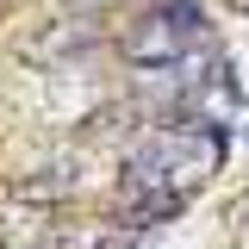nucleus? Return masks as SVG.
I'll use <instances>...</instances> for the list:
<instances>
[{
	"label": "nucleus",
	"mask_w": 249,
	"mask_h": 249,
	"mask_svg": "<svg viewBox=\"0 0 249 249\" xmlns=\"http://www.w3.org/2000/svg\"><path fill=\"white\" fill-rule=\"evenodd\" d=\"M199 50H206V25H199V13H193L187 0L156 6L150 19L137 25V37H131V56L150 62V69H181V62L199 56Z\"/></svg>",
	"instance_id": "2"
},
{
	"label": "nucleus",
	"mask_w": 249,
	"mask_h": 249,
	"mask_svg": "<svg viewBox=\"0 0 249 249\" xmlns=\"http://www.w3.org/2000/svg\"><path fill=\"white\" fill-rule=\"evenodd\" d=\"M224 156L218 124H162L143 150L124 162V199L137 212H175Z\"/></svg>",
	"instance_id": "1"
}]
</instances>
